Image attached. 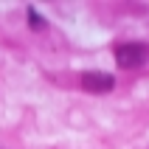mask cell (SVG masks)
I'll return each mask as SVG.
<instances>
[{
    "label": "cell",
    "mask_w": 149,
    "mask_h": 149,
    "mask_svg": "<svg viewBox=\"0 0 149 149\" xmlns=\"http://www.w3.org/2000/svg\"><path fill=\"white\" fill-rule=\"evenodd\" d=\"M146 56H149V51H146V45H141V42H124V45L116 48V65L127 68V70L141 68L143 62H146Z\"/></svg>",
    "instance_id": "cell-1"
},
{
    "label": "cell",
    "mask_w": 149,
    "mask_h": 149,
    "mask_svg": "<svg viewBox=\"0 0 149 149\" xmlns=\"http://www.w3.org/2000/svg\"><path fill=\"white\" fill-rule=\"evenodd\" d=\"M116 87V79L104 70H84L82 73V90L90 96H104Z\"/></svg>",
    "instance_id": "cell-2"
},
{
    "label": "cell",
    "mask_w": 149,
    "mask_h": 149,
    "mask_svg": "<svg viewBox=\"0 0 149 149\" xmlns=\"http://www.w3.org/2000/svg\"><path fill=\"white\" fill-rule=\"evenodd\" d=\"M25 17H28V25H31L34 31H42V28H45V20L40 17V11H37V8H31V6H28Z\"/></svg>",
    "instance_id": "cell-3"
}]
</instances>
